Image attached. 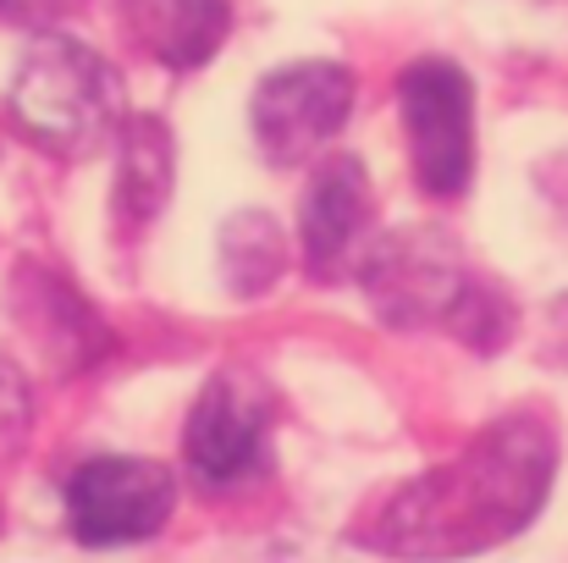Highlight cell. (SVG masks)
<instances>
[{
  "instance_id": "obj_9",
  "label": "cell",
  "mask_w": 568,
  "mask_h": 563,
  "mask_svg": "<svg viewBox=\"0 0 568 563\" xmlns=\"http://www.w3.org/2000/svg\"><path fill=\"white\" fill-rule=\"evenodd\" d=\"M6 304H11L17 326L39 343V354L50 360V371L78 375L111 354L105 321L72 293V282H61L55 271H44L33 260L11 277V299Z\"/></svg>"
},
{
  "instance_id": "obj_8",
  "label": "cell",
  "mask_w": 568,
  "mask_h": 563,
  "mask_svg": "<svg viewBox=\"0 0 568 563\" xmlns=\"http://www.w3.org/2000/svg\"><path fill=\"white\" fill-rule=\"evenodd\" d=\"M376 193L359 155H332L315 167L298 204V243L315 282H348L376 249Z\"/></svg>"
},
{
  "instance_id": "obj_14",
  "label": "cell",
  "mask_w": 568,
  "mask_h": 563,
  "mask_svg": "<svg viewBox=\"0 0 568 563\" xmlns=\"http://www.w3.org/2000/svg\"><path fill=\"white\" fill-rule=\"evenodd\" d=\"M28 425H33V403H28V381L11 360H0V464L22 453L28 442Z\"/></svg>"
},
{
  "instance_id": "obj_6",
  "label": "cell",
  "mask_w": 568,
  "mask_h": 563,
  "mask_svg": "<svg viewBox=\"0 0 568 563\" xmlns=\"http://www.w3.org/2000/svg\"><path fill=\"white\" fill-rule=\"evenodd\" d=\"M354 111V72L343 61H293L260 78L248 100L254 144L271 167H304L343 133Z\"/></svg>"
},
{
  "instance_id": "obj_12",
  "label": "cell",
  "mask_w": 568,
  "mask_h": 563,
  "mask_svg": "<svg viewBox=\"0 0 568 563\" xmlns=\"http://www.w3.org/2000/svg\"><path fill=\"white\" fill-rule=\"evenodd\" d=\"M215 260H221V288L232 299H260L282 282L287 271V238L276 215L265 210H237L215 232Z\"/></svg>"
},
{
  "instance_id": "obj_13",
  "label": "cell",
  "mask_w": 568,
  "mask_h": 563,
  "mask_svg": "<svg viewBox=\"0 0 568 563\" xmlns=\"http://www.w3.org/2000/svg\"><path fill=\"white\" fill-rule=\"evenodd\" d=\"M514 299L503 293V288H491V282H469V293L458 299V310H453V321H447V332H458L475 354H491V349H503L508 338H514Z\"/></svg>"
},
{
  "instance_id": "obj_5",
  "label": "cell",
  "mask_w": 568,
  "mask_h": 563,
  "mask_svg": "<svg viewBox=\"0 0 568 563\" xmlns=\"http://www.w3.org/2000/svg\"><path fill=\"white\" fill-rule=\"evenodd\" d=\"M271 420H276V392L265 386V375L248 365L215 371L199 386L189 425H183L189 475L210 492H226V486H243L248 475H260Z\"/></svg>"
},
{
  "instance_id": "obj_2",
  "label": "cell",
  "mask_w": 568,
  "mask_h": 563,
  "mask_svg": "<svg viewBox=\"0 0 568 563\" xmlns=\"http://www.w3.org/2000/svg\"><path fill=\"white\" fill-rule=\"evenodd\" d=\"M6 105L22 139L61 161H89L116 139V128H128L116 67L67 33H39L28 44Z\"/></svg>"
},
{
  "instance_id": "obj_1",
  "label": "cell",
  "mask_w": 568,
  "mask_h": 563,
  "mask_svg": "<svg viewBox=\"0 0 568 563\" xmlns=\"http://www.w3.org/2000/svg\"><path fill=\"white\" fill-rule=\"evenodd\" d=\"M558 475V431L547 414H503L464 442L447 464L392 486L354 525V542L381 559L442 563L475 559L519 536Z\"/></svg>"
},
{
  "instance_id": "obj_10",
  "label": "cell",
  "mask_w": 568,
  "mask_h": 563,
  "mask_svg": "<svg viewBox=\"0 0 568 563\" xmlns=\"http://www.w3.org/2000/svg\"><path fill=\"white\" fill-rule=\"evenodd\" d=\"M116 17L144 56L172 72H193L221 50L232 28V0H116Z\"/></svg>"
},
{
  "instance_id": "obj_11",
  "label": "cell",
  "mask_w": 568,
  "mask_h": 563,
  "mask_svg": "<svg viewBox=\"0 0 568 563\" xmlns=\"http://www.w3.org/2000/svg\"><path fill=\"white\" fill-rule=\"evenodd\" d=\"M172 172H178V144L161 117H128L122 128V161H116V227L122 238H139L172 199Z\"/></svg>"
},
{
  "instance_id": "obj_3",
  "label": "cell",
  "mask_w": 568,
  "mask_h": 563,
  "mask_svg": "<svg viewBox=\"0 0 568 563\" xmlns=\"http://www.w3.org/2000/svg\"><path fill=\"white\" fill-rule=\"evenodd\" d=\"M359 282H365V299L381 326L419 332V326H447L475 277H469V260L453 232L403 227V232L376 238Z\"/></svg>"
},
{
  "instance_id": "obj_7",
  "label": "cell",
  "mask_w": 568,
  "mask_h": 563,
  "mask_svg": "<svg viewBox=\"0 0 568 563\" xmlns=\"http://www.w3.org/2000/svg\"><path fill=\"white\" fill-rule=\"evenodd\" d=\"M178 509V475L155 459L105 453L72 470L67 525L83 547H133L150 542Z\"/></svg>"
},
{
  "instance_id": "obj_15",
  "label": "cell",
  "mask_w": 568,
  "mask_h": 563,
  "mask_svg": "<svg viewBox=\"0 0 568 563\" xmlns=\"http://www.w3.org/2000/svg\"><path fill=\"white\" fill-rule=\"evenodd\" d=\"M72 11H83V0H0V22L6 28H33V33H50Z\"/></svg>"
},
{
  "instance_id": "obj_4",
  "label": "cell",
  "mask_w": 568,
  "mask_h": 563,
  "mask_svg": "<svg viewBox=\"0 0 568 563\" xmlns=\"http://www.w3.org/2000/svg\"><path fill=\"white\" fill-rule=\"evenodd\" d=\"M414 178L430 199H458L475 178V89L447 56H419L397 78Z\"/></svg>"
}]
</instances>
